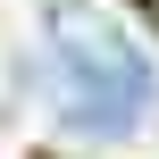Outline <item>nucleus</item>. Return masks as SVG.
<instances>
[{"instance_id":"nucleus-1","label":"nucleus","mask_w":159,"mask_h":159,"mask_svg":"<svg viewBox=\"0 0 159 159\" xmlns=\"http://www.w3.org/2000/svg\"><path fill=\"white\" fill-rule=\"evenodd\" d=\"M42 34H50L42 42V67L59 84V126L84 134V143L143 134V117L159 101V75L143 59V42L117 17H101L92 0H42Z\"/></svg>"}]
</instances>
